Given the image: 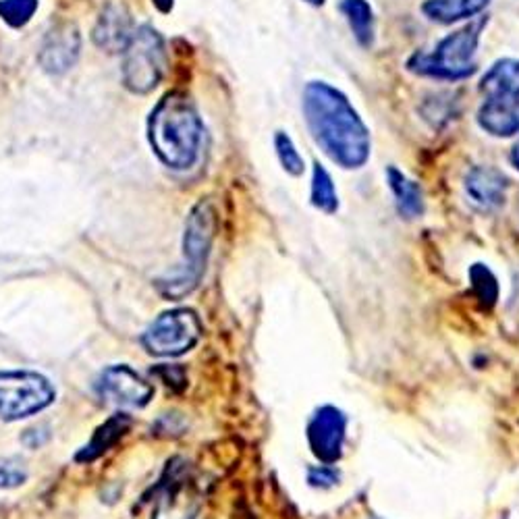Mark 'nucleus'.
Listing matches in <instances>:
<instances>
[{
  "instance_id": "24",
  "label": "nucleus",
  "mask_w": 519,
  "mask_h": 519,
  "mask_svg": "<svg viewBox=\"0 0 519 519\" xmlns=\"http://www.w3.org/2000/svg\"><path fill=\"white\" fill-rule=\"evenodd\" d=\"M308 482L312 486H320V488H329L333 484L339 482V472L329 466V463H324V466H316L308 472Z\"/></svg>"
},
{
  "instance_id": "3",
  "label": "nucleus",
  "mask_w": 519,
  "mask_h": 519,
  "mask_svg": "<svg viewBox=\"0 0 519 519\" xmlns=\"http://www.w3.org/2000/svg\"><path fill=\"white\" fill-rule=\"evenodd\" d=\"M216 225L218 221L212 202L200 200L189 210L183 233V264L169 277L158 281L162 295L169 299H181L200 285L214 243Z\"/></svg>"
},
{
  "instance_id": "18",
  "label": "nucleus",
  "mask_w": 519,
  "mask_h": 519,
  "mask_svg": "<svg viewBox=\"0 0 519 519\" xmlns=\"http://www.w3.org/2000/svg\"><path fill=\"white\" fill-rule=\"evenodd\" d=\"M341 13L345 15L355 40L360 42V46L370 48L374 44L376 27H374V11L368 0H343Z\"/></svg>"
},
{
  "instance_id": "1",
  "label": "nucleus",
  "mask_w": 519,
  "mask_h": 519,
  "mask_svg": "<svg viewBox=\"0 0 519 519\" xmlns=\"http://www.w3.org/2000/svg\"><path fill=\"white\" fill-rule=\"evenodd\" d=\"M304 115L320 150L343 169H360L370 158V131L349 98L326 81L304 90Z\"/></svg>"
},
{
  "instance_id": "17",
  "label": "nucleus",
  "mask_w": 519,
  "mask_h": 519,
  "mask_svg": "<svg viewBox=\"0 0 519 519\" xmlns=\"http://www.w3.org/2000/svg\"><path fill=\"white\" fill-rule=\"evenodd\" d=\"M387 181L389 187L393 191V196L397 200V208L403 216L407 218H418L424 212V194H422V187L407 179L399 169L389 167L387 171Z\"/></svg>"
},
{
  "instance_id": "16",
  "label": "nucleus",
  "mask_w": 519,
  "mask_h": 519,
  "mask_svg": "<svg viewBox=\"0 0 519 519\" xmlns=\"http://www.w3.org/2000/svg\"><path fill=\"white\" fill-rule=\"evenodd\" d=\"M490 0H426L422 11L430 21L455 23L482 13Z\"/></svg>"
},
{
  "instance_id": "5",
  "label": "nucleus",
  "mask_w": 519,
  "mask_h": 519,
  "mask_svg": "<svg viewBox=\"0 0 519 519\" xmlns=\"http://www.w3.org/2000/svg\"><path fill=\"white\" fill-rule=\"evenodd\" d=\"M52 382L32 370L0 372V420L17 422L32 418L54 403Z\"/></svg>"
},
{
  "instance_id": "11",
  "label": "nucleus",
  "mask_w": 519,
  "mask_h": 519,
  "mask_svg": "<svg viewBox=\"0 0 519 519\" xmlns=\"http://www.w3.org/2000/svg\"><path fill=\"white\" fill-rule=\"evenodd\" d=\"M133 34H135L133 23H131L127 9L119 7V5H108L100 13V17L94 25L92 38L98 48L111 52V54H117V52H125Z\"/></svg>"
},
{
  "instance_id": "25",
  "label": "nucleus",
  "mask_w": 519,
  "mask_h": 519,
  "mask_svg": "<svg viewBox=\"0 0 519 519\" xmlns=\"http://www.w3.org/2000/svg\"><path fill=\"white\" fill-rule=\"evenodd\" d=\"M152 5L160 11V13H171L173 11V5H175V0H152Z\"/></svg>"
},
{
  "instance_id": "15",
  "label": "nucleus",
  "mask_w": 519,
  "mask_h": 519,
  "mask_svg": "<svg viewBox=\"0 0 519 519\" xmlns=\"http://www.w3.org/2000/svg\"><path fill=\"white\" fill-rule=\"evenodd\" d=\"M480 90L488 98L519 96V61L503 59L495 63L482 77Z\"/></svg>"
},
{
  "instance_id": "23",
  "label": "nucleus",
  "mask_w": 519,
  "mask_h": 519,
  "mask_svg": "<svg viewBox=\"0 0 519 519\" xmlns=\"http://www.w3.org/2000/svg\"><path fill=\"white\" fill-rule=\"evenodd\" d=\"M27 480V470L23 461L15 457L0 459V488H17Z\"/></svg>"
},
{
  "instance_id": "4",
  "label": "nucleus",
  "mask_w": 519,
  "mask_h": 519,
  "mask_svg": "<svg viewBox=\"0 0 519 519\" xmlns=\"http://www.w3.org/2000/svg\"><path fill=\"white\" fill-rule=\"evenodd\" d=\"M486 17L470 21L455 34L443 38L432 52H416L407 69L436 79H463L476 73V50L486 27Z\"/></svg>"
},
{
  "instance_id": "6",
  "label": "nucleus",
  "mask_w": 519,
  "mask_h": 519,
  "mask_svg": "<svg viewBox=\"0 0 519 519\" xmlns=\"http://www.w3.org/2000/svg\"><path fill=\"white\" fill-rule=\"evenodd\" d=\"M165 73V42L150 25L135 30L123 52V84L133 94H150Z\"/></svg>"
},
{
  "instance_id": "12",
  "label": "nucleus",
  "mask_w": 519,
  "mask_h": 519,
  "mask_svg": "<svg viewBox=\"0 0 519 519\" xmlns=\"http://www.w3.org/2000/svg\"><path fill=\"white\" fill-rule=\"evenodd\" d=\"M480 127L495 138L519 133V96L488 98L478 113Z\"/></svg>"
},
{
  "instance_id": "9",
  "label": "nucleus",
  "mask_w": 519,
  "mask_h": 519,
  "mask_svg": "<svg viewBox=\"0 0 519 519\" xmlns=\"http://www.w3.org/2000/svg\"><path fill=\"white\" fill-rule=\"evenodd\" d=\"M347 418L341 409L333 405H324L316 409V414L308 422V443L312 453L322 463H337L343 455Z\"/></svg>"
},
{
  "instance_id": "2",
  "label": "nucleus",
  "mask_w": 519,
  "mask_h": 519,
  "mask_svg": "<svg viewBox=\"0 0 519 519\" xmlns=\"http://www.w3.org/2000/svg\"><path fill=\"white\" fill-rule=\"evenodd\" d=\"M202 121L194 102L181 92H169L148 119V140L162 165L187 171L196 165L202 146Z\"/></svg>"
},
{
  "instance_id": "22",
  "label": "nucleus",
  "mask_w": 519,
  "mask_h": 519,
  "mask_svg": "<svg viewBox=\"0 0 519 519\" xmlns=\"http://www.w3.org/2000/svg\"><path fill=\"white\" fill-rule=\"evenodd\" d=\"M275 150H277V156L281 160L283 169L293 175V177H299L304 173V158L299 156L293 140L289 138V135L285 131H277L275 135Z\"/></svg>"
},
{
  "instance_id": "26",
  "label": "nucleus",
  "mask_w": 519,
  "mask_h": 519,
  "mask_svg": "<svg viewBox=\"0 0 519 519\" xmlns=\"http://www.w3.org/2000/svg\"><path fill=\"white\" fill-rule=\"evenodd\" d=\"M511 162H513L515 169H519V144H515V148L511 152Z\"/></svg>"
},
{
  "instance_id": "27",
  "label": "nucleus",
  "mask_w": 519,
  "mask_h": 519,
  "mask_svg": "<svg viewBox=\"0 0 519 519\" xmlns=\"http://www.w3.org/2000/svg\"><path fill=\"white\" fill-rule=\"evenodd\" d=\"M308 5H312V7H322L324 5V0H306Z\"/></svg>"
},
{
  "instance_id": "10",
  "label": "nucleus",
  "mask_w": 519,
  "mask_h": 519,
  "mask_svg": "<svg viewBox=\"0 0 519 519\" xmlns=\"http://www.w3.org/2000/svg\"><path fill=\"white\" fill-rule=\"evenodd\" d=\"M81 36L73 23H59L46 34L38 52V63L48 75L67 73L79 59Z\"/></svg>"
},
{
  "instance_id": "19",
  "label": "nucleus",
  "mask_w": 519,
  "mask_h": 519,
  "mask_svg": "<svg viewBox=\"0 0 519 519\" xmlns=\"http://www.w3.org/2000/svg\"><path fill=\"white\" fill-rule=\"evenodd\" d=\"M129 426H131V420L125 414H119V416L108 420L104 426L98 428L92 443L86 445L84 451L77 455V461H92L98 455H102L104 451L111 449L121 439V436L129 430Z\"/></svg>"
},
{
  "instance_id": "21",
  "label": "nucleus",
  "mask_w": 519,
  "mask_h": 519,
  "mask_svg": "<svg viewBox=\"0 0 519 519\" xmlns=\"http://www.w3.org/2000/svg\"><path fill=\"white\" fill-rule=\"evenodd\" d=\"M36 11L38 0H0V19L15 30L30 23Z\"/></svg>"
},
{
  "instance_id": "8",
  "label": "nucleus",
  "mask_w": 519,
  "mask_h": 519,
  "mask_svg": "<svg viewBox=\"0 0 519 519\" xmlns=\"http://www.w3.org/2000/svg\"><path fill=\"white\" fill-rule=\"evenodd\" d=\"M98 395L111 405L142 409L154 397V387L129 366H108L96 382Z\"/></svg>"
},
{
  "instance_id": "14",
  "label": "nucleus",
  "mask_w": 519,
  "mask_h": 519,
  "mask_svg": "<svg viewBox=\"0 0 519 519\" xmlns=\"http://www.w3.org/2000/svg\"><path fill=\"white\" fill-rule=\"evenodd\" d=\"M198 501L185 482L173 480L160 495L152 519H194Z\"/></svg>"
},
{
  "instance_id": "20",
  "label": "nucleus",
  "mask_w": 519,
  "mask_h": 519,
  "mask_svg": "<svg viewBox=\"0 0 519 519\" xmlns=\"http://www.w3.org/2000/svg\"><path fill=\"white\" fill-rule=\"evenodd\" d=\"M312 204L326 214H333L339 208V196H337L333 177L320 165V162H316L312 173Z\"/></svg>"
},
{
  "instance_id": "13",
  "label": "nucleus",
  "mask_w": 519,
  "mask_h": 519,
  "mask_svg": "<svg viewBox=\"0 0 519 519\" xmlns=\"http://www.w3.org/2000/svg\"><path fill=\"white\" fill-rule=\"evenodd\" d=\"M468 196L482 208H499L505 202L507 179L493 167H474L466 177Z\"/></svg>"
},
{
  "instance_id": "7",
  "label": "nucleus",
  "mask_w": 519,
  "mask_h": 519,
  "mask_svg": "<svg viewBox=\"0 0 519 519\" xmlns=\"http://www.w3.org/2000/svg\"><path fill=\"white\" fill-rule=\"evenodd\" d=\"M202 337V322L194 310L177 308L160 314L142 337L148 353L158 358H179L194 349Z\"/></svg>"
}]
</instances>
